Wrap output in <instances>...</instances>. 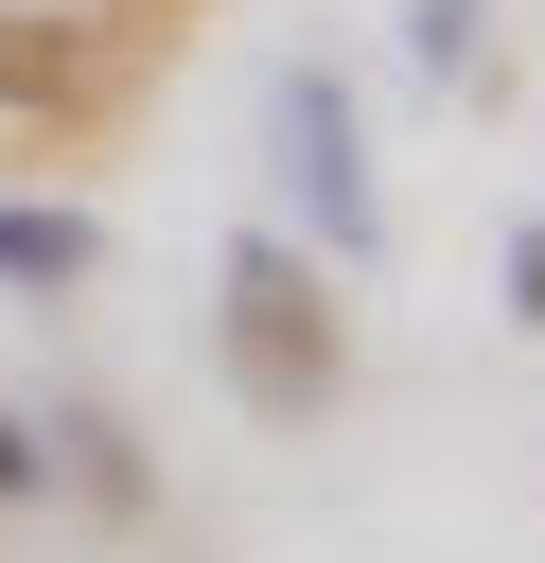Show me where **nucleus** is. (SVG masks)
<instances>
[{
  "instance_id": "1",
  "label": "nucleus",
  "mask_w": 545,
  "mask_h": 563,
  "mask_svg": "<svg viewBox=\"0 0 545 563\" xmlns=\"http://www.w3.org/2000/svg\"><path fill=\"white\" fill-rule=\"evenodd\" d=\"M211 352L246 387V422H316L352 387V334H334V264L299 229H229L211 246Z\"/></svg>"
},
{
  "instance_id": "2",
  "label": "nucleus",
  "mask_w": 545,
  "mask_h": 563,
  "mask_svg": "<svg viewBox=\"0 0 545 563\" xmlns=\"http://www.w3.org/2000/svg\"><path fill=\"white\" fill-rule=\"evenodd\" d=\"M264 158H281V194L316 211V264H369V246H387V194H369V141H352V88H334V70H281V88H264Z\"/></svg>"
},
{
  "instance_id": "3",
  "label": "nucleus",
  "mask_w": 545,
  "mask_h": 563,
  "mask_svg": "<svg viewBox=\"0 0 545 563\" xmlns=\"http://www.w3.org/2000/svg\"><path fill=\"white\" fill-rule=\"evenodd\" d=\"M158 18L193 35V0H123V18H70V0H35V18H18V0H0V106H18V123H88V106L141 70V35H158Z\"/></svg>"
},
{
  "instance_id": "4",
  "label": "nucleus",
  "mask_w": 545,
  "mask_h": 563,
  "mask_svg": "<svg viewBox=\"0 0 545 563\" xmlns=\"http://www.w3.org/2000/svg\"><path fill=\"white\" fill-rule=\"evenodd\" d=\"M88 246H105L88 211H0V282H18V299H53V282H88Z\"/></svg>"
},
{
  "instance_id": "5",
  "label": "nucleus",
  "mask_w": 545,
  "mask_h": 563,
  "mask_svg": "<svg viewBox=\"0 0 545 563\" xmlns=\"http://www.w3.org/2000/svg\"><path fill=\"white\" fill-rule=\"evenodd\" d=\"M35 493H53V422H18V405H0V510H35Z\"/></svg>"
},
{
  "instance_id": "6",
  "label": "nucleus",
  "mask_w": 545,
  "mask_h": 563,
  "mask_svg": "<svg viewBox=\"0 0 545 563\" xmlns=\"http://www.w3.org/2000/svg\"><path fill=\"white\" fill-rule=\"evenodd\" d=\"M475 18H492V0H422V18H404V35H422V70H457V53H475Z\"/></svg>"
}]
</instances>
